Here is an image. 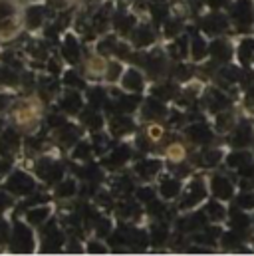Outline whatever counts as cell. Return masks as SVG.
<instances>
[{
  "label": "cell",
  "instance_id": "obj_22",
  "mask_svg": "<svg viewBox=\"0 0 254 256\" xmlns=\"http://www.w3.org/2000/svg\"><path fill=\"white\" fill-rule=\"evenodd\" d=\"M90 250H92V252H96V250H98V252H104V246H100V244L92 242V244H90Z\"/></svg>",
  "mask_w": 254,
  "mask_h": 256
},
{
  "label": "cell",
  "instance_id": "obj_6",
  "mask_svg": "<svg viewBox=\"0 0 254 256\" xmlns=\"http://www.w3.org/2000/svg\"><path fill=\"white\" fill-rule=\"evenodd\" d=\"M210 52H212V56H214L216 60H228V58H230V48H228L224 42H214Z\"/></svg>",
  "mask_w": 254,
  "mask_h": 256
},
{
  "label": "cell",
  "instance_id": "obj_11",
  "mask_svg": "<svg viewBox=\"0 0 254 256\" xmlns=\"http://www.w3.org/2000/svg\"><path fill=\"white\" fill-rule=\"evenodd\" d=\"M48 216V208H32V212H28V220L32 222H42Z\"/></svg>",
  "mask_w": 254,
  "mask_h": 256
},
{
  "label": "cell",
  "instance_id": "obj_24",
  "mask_svg": "<svg viewBox=\"0 0 254 256\" xmlns=\"http://www.w3.org/2000/svg\"><path fill=\"white\" fill-rule=\"evenodd\" d=\"M4 102H6V100H4V98H0V108L4 106Z\"/></svg>",
  "mask_w": 254,
  "mask_h": 256
},
{
  "label": "cell",
  "instance_id": "obj_13",
  "mask_svg": "<svg viewBox=\"0 0 254 256\" xmlns=\"http://www.w3.org/2000/svg\"><path fill=\"white\" fill-rule=\"evenodd\" d=\"M157 163H143V165H139V173H141V177H151L155 171H157Z\"/></svg>",
  "mask_w": 254,
  "mask_h": 256
},
{
  "label": "cell",
  "instance_id": "obj_7",
  "mask_svg": "<svg viewBox=\"0 0 254 256\" xmlns=\"http://www.w3.org/2000/svg\"><path fill=\"white\" fill-rule=\"evenodd\" d=\"M222 28H224V20L218 18V16H212V18H208V20L204 22V30H206L208 34H216V32L222 30Z\"/></svg>",
  "mask_w": 254,
  "mask_h": 256
},
{
  "label": "cell",
  "instance_id": "obj_20",
  "mask_svg": "<svg viewBox=\"0 0 254 256\" xmlns=\"http://www.w3.org/2000/svg\"><path fill=\"white\" fill-rule=\"evenodd\" d=\"M0 204H2V208H6V204H10V196L4 191H0Z\"/></svg>",
  "mask_w": 254,
  "mask_h": 256
},
{
  "label": "cell",
  "instance_id": "obj_1",
  "mask_svg": "<svg viewBox=\"0 0 254 256\" xmlns=\"http://www.w3.org/2000/svg\"><path fill=\"white\" fill-rule=\"evenodd\" d=\"M234 20L238 22V28L240 30L248 28V24L252 22V6H250L248 0H240L234 6Z\"/></svg>",
  "mask_w": 254,
  "mask_h": 256
},
{
  "label": "cell",
  "instance_id": "obj_18",
  "mask_svg": "<svg viewBox=\"0 0 254 256\" xmlns=\"http://www.w3.org/2000/svg\"><path fill=\"white\" fill-rule=\"evenodd\" d=\"M232 124V118H230V114H226V116H222V118H218V129H228L226 126H230Z\"/></svg>",
  "mask_w": 254,
  "mask_h": 256
},
{
  "label": "cell",
  "instance_id": "obj_15",
  "mask_svg": "<svg viewBox=\"0 0 254 256\" xmlns=\"http://www.w3.org/2000/svg\"><path fill=\"white\" fill-rule=\"evenodd\" d=\"M40 22H42V10H40V8L30 10V12H28V24H30V26H38Z\"/></svg>",
  "mask_w": 254,
  "mask_h": 256
},
{
  "label": "cell",
  "instance_id": "obj_9",
  "mask_svg": "<svg viewBox=\"0 0 254 256\" xmlns=\"http://www.w3.org/2000/svg\"><path fill=\"white\" fill-rule=\"evenodd\" d=\"M252 52H254L252 40H246V42H242V44H240V60H242V62H246V60L252 56Z\"/></svg>",
  "mask_w": 254,
  "mask_h": 256
},
{
  "label": "cell",
  "instance_id": "obj_19",
  "mask_svg": "<svg viewBox=\"0 0 254 256\" xmlns=\"http://www.w3.org/2000/svg\"><path fill=\"white\" fill-rule=\"evenodd\" d=\"M72 192H74V185H72V183H66V185L60 187V194H64V196H68V194H72Z\"/></svg>",
  "mask_w": 254,
  "mask_h": 256
},
{
  "label": "cell",
  "instance_id": "obj_4",
  "mask_svg": "<svg viewBox=\"0 0 254 256\" xmlns=\"http://www.w3.org/2000/svg\"><path fill=\"white\" fill-rule=\"evenodd\" d=\"M124 86H126V90L129 92H137V90H141V86H143V80H141V76L137 74V72H127L126 74V80H124Z\"/></svg>",
  "mask_w": 254,
  "mask_h": 256
},
{
  "label": "cell",
  "instance_id": "obj_17",
  "mask_svg": "<svg viewBox=\"0 0 254 256\" xmlns=\"http://www.w3.org/2000/svg\"><path fill=\"white\" fill-rule=\"evenodd\" d=\"M206 210H208V214H210V216H216V218H220V216L224 214V210H222V208H220L216 202H210Z\"/></svg>",
  "mask_w": 254,
  "mask_h": 256
},
{
  "label": "cell",
  "instance_id": "obj_3",
  "mask_svg": "<svg viewBox=\"0 0 254 256\" xmlns=\"http://www.w3.org/2000/svg\"><path fill=\"white\" fill-rule=\"evenodd\" d=\"M212 191H214V194H218L220 198H230L232 187H230V183H228L224 177L216 175V177L212 179Z\"/></svg>",
  "mask_w": 254,
  "mask_h": 256
},
{
  "label": "cell",
  "instance_id": "obj_14",
  "mask_svg": "<svg viewBox=\"0 0 254 256\" xmlns=\"http://www.w3.org/2000/svg\"><path fill=\"white\" fill-rule=\"evenodd\" d=\"M248 139H250V129H248V126H244L238 131V135L234 137V145H244Z\"/></svg>",
  "mask_w": 254,
  "mask_h": 256
},
{
  "label": "cell",
  "instance_id": "obj_12",
  "mask_svg": "<svg viewBox=\"0 0 254 256\" xmlns=\"http://www.w3.org/2000/svg\"><path fill=\"white\" fill-rule=\"evenodd\" d=\"M204 54H206V50H204L202 40H200V38H194V42H192V56L198 60V58H202Z\"/></svg>",
  "mask_w": 254,
  "mask_h": 256
},
{
  "label": "cell",
  "instance_id": "obj_10",
  "mask_svg": "<svg viewBox=\"0 0 254 256\" xmlns=\"http://www.w3.org/2000/svg\"><path fill=\"white\" fill-rule=\"evenodd\" d=\"M153 42V34L149 32V28H141L137 32V44L139 46H145V44H151Z\"/></svg>",
  "mask_w": 254,
  "mask_h": 256
},
{
  "label": "cell",
  "instance_id": "obj_8",
  "mask_svg": "<svg viewBox=\"0 0 254 256\" xmlns=\"http://www.w3.org/2000/svg\"><path fill=\"white\" fill-rule=\"evenodd\" d=\"M161 192H163L165 196H175V194L179 192V183H177L175 179L163 181V183H161Z\"/></svg>",
  "mask_w": 254,
  "mask_h": 256
},
{
  "label": "cell",
  "instance_id": "obj_16",
  "mask_svg": "<svg viewBox=\"0 0 254 256\" xmlns=\"http://www.w3.org/2000/svg\"><path fill=\"white\" fill-rule=\"evenodd\" d=\"M244 163H248V155H244V153H236V155L228 157L230 167H238V165H244Z\"/></svg>",
  "mask_w": 254,
  "mask_h": 256
},
{
  "label": "cell",
  "instance_id": "obj_23",
  "mask_svg": "<svg viewBox=\"0 0 254 256\" xmlns=\"http://www.w3.org/2000/svg\"><path fill=\"white\" fill-rule=\"evenodd\" d=\"M248 104H254V90L248 94Z\"/></svg>",
  "mask_w": 254,
  "mask_h": 256
},
{
  "label": "cell",
  "instance_id": "obj_21",
  "mask_svg": "<svg viewBox=\"0 0 254 256\" xmlns=\"http://www.w3.org/2000/svg\"><path fill=\"white\" fill-rule=\"evenodd\" d=\"M118 74H120V66H118V64L110 66V78H116Z\"/></svg>",
  "mask_w": 254,
  "mask_h": 256
},
{
  "label": "cell",
  "instance_id": "obj_2",
  "mask_svg": "<svg viewBox=\"0 0 254 256\" xmlns=\"http://www.w3.org/2000/svg\"><path fill=\"white\" fill-rule=\"evenodd\" d=\"M8 189H16L14 192H30L34 189V185H32L30 177H26L24 173H16V175L10 179Z\"/></svg>",
  "mask_w": 254,
  "mask_h": 256
},
{
  "label": "cell",
  "instance_id": "obj_5",
  "mask_svg": "<svg viewBox=\"0 0 254 256\" xmlns=\"http://www.w3.org/2000/svg\"><path fill=\"white\" fill-rule=\"evenodd\" d=\"M189 194H187V198H185V202H183V206H189V204H194L196 200H200L202 196H204V191H202V185L200 183H194L192 187L189 189Z\"/></svg>",
  "mask_w": 254,
  "mask_h": 256
}]
</instances>
